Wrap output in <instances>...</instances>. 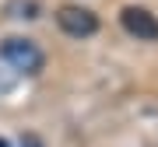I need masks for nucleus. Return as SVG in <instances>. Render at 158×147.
<instances>
[{"instance_id": "nucleus-4", "label": "nucleus", "mask_w": 158, "mask_h": 147, "mask_svg": "<svg viewBox=\"0 0 158 147\" xmlns=\"http://www.w3.org/2000/svg\"><path fill=\"white\" fill-rule=\"evenodd\" d=\"M21 147H42V140H39L35 133H25V137H21Z\"/></svg>"}, {"instance_id": "nucleus-5", "label": "nucleus", "mask_w": 158, "mask_h": 147, "mask_svg": "<svg viewBox=\"0 0 158 147\" xmlns=\"http://www.w3.org/2000/svg\"><path fill=\"white\" fill-rule=\"evenodd\" d=\"M0 147H7V140H0Z\"/></svg>"}, {"instance_id": "nucleus-2", "label": "nucleus", "mask_w": 158, "mask_h": 147, "mask_svg": "<svg viewBox=\"0 0 158 147\" xmlns=\"http://www.w3.org/2000/svg\"><path fill=\"white\" fill-rule=\"evenodd\" d=\"M56 25H60L67 35H74V39H88V35L98 32V18H95V11H88V7H74V4L60 7Z\"/></svg>"}, {"instance_id": "nucleus-3", "label": "nucleus", "mask_w": 158, "mask_h": 147, "mask_svg": "<svg viewBox=\"0 0 158 147\" xmlns=\"http://www.w3.org/2000/svg\"><path fill=\"white\" fill-rule=\"evenodd\" d=\"M119 21H123V28L130 35H137V39H158V18L151 11H144V7H123Z\"/></svg>"}, {"instance_id": "nucleus-1", "label": "nucleus", "mask_w": 158, "mask_h": 147, "mask_svg": "<svg viewBox=\"0 0 158 147\" xmlns=\"http://www.w3.org/2000/svg\"><path fill=\"white\" fill-rule=\"evenodd\" d=\"M0 56H4V63H11V67L18 74H39L42 70V49L35 46L32 39H18V35H11V39H4V46H0Z\"/></svg>"}]
</instances>
